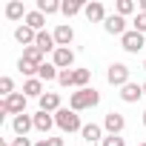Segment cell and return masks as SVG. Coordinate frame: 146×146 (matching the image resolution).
<instances>
[{
    "label": "cell",
    "instance_id": "cell-39",
    "mask_svg": "<svg viewBox=\"0 0 146 146\" xmlns=\"http://www.w3.org/2000/svg\"><path fill=\"white\" fill-rule=\"evenodd\" d=\"M143 69H146V60H143Z\"/></svg>",
    "mask_w": 146,
    "mask_h": 146
},
{
    "label": "cell",
    "instance_id": "cell-4",
    "mask_svg": "<svg viewBox=\"0 0 146 146\" xmlns=\"http://www.w3.org/2000/svg\"><path fill=\"white\" fill-rule=\"evenodd\" d=\"M106 80H109L112 86H120V89H123L126 83H132V80H129V66H126V63H112L109 72H106Z\"/></svg>",
    "mask_w": 146,
    "mask_h": 146
},
{
    "label": "cell",
    "instance_id": "cell-23",
    "mask_svg": "<svg viewBox=\"0 0 146 146\" xmlns=\"http://www.w3.org/2000/svg\"><path fill=\"white\" fill-rule=\"evenodd\" d=\"M83 9H86V3H80V0H63V9H60V12H63L66 17H72V15H78V12H83Z\"/></svg>",
    "mask_w": 146,
    "mask_h": 146
},
{
    "label": "cell",
    "instance_id": "cell-14",
    "mask_svg": "<svg viewBox=\"0 0 146 146\" xmlns=\"http://www.w3.org/2000/svg\"><path fill=\"white\" fill-rule=\"evenodd\" d=\"M35 46L46 54V52H52L54 54V49H57V40H54V35H49V32H37V40H35Z\"/></svg>",
    "mask_w": 146,
    "mask_h": 146
},
{
    "label": "cell",
    "instance_id": "cell-11",
    "mask_svg": "<svg viewBox=\"0 0 146 146\" xmlns=\"http://www.w3.org/2000/svg\"><path fill=\"white\" fill-rule=\"evenodd\" d=\"M54 40H57V49H69V43L75 40V32H72V26L60 23V26L54 29Z\"/></svg>",
    "mask_w": 146,
    "mask_h": 146
},
{
    "label": "cell",
    "instance_id": "cell-18",
    "mask_svg": "<svg viewBox=\"0 0 146 146\" xmlns=\"http://www.w3.org/2000/svg\"><path fill=\"white\" fill-rule=\"evenodd\" d=\"M80 135H83V140H86V143H95V140H100V137H103V129H100L98 123H83Z\"/></svg>",
    "mask_w": 146,
    "mask_h": 146
},
{
    "label": "cell",
    "instance_id": "cell-20",
    "mask_svg": "<svg viewBox=\"0 0 146 146\" xmlns=\"http://www.w3.org/2000/svg\"><path fill=\"white\" fill-rule=\"evenodd\" d=\"M43 23H46V15H43V12H37V9H35V12H29V15H26V26H29V29L43 32Z\"/></svg>",
    "mask_w": 146,
    "mask_h": 146
},
{
    "label": "cell",
    "instance_id": "cell-7",
    "mask_svg": "<svg viewBox=\"0 0 146 146\" xmlns=\"http://www.w3.org/2000/svg\"><path fill=\"white\" fill-rule=\"evenodd\" d=\"M83 15H86V20L89 23H106V9H103V3H86V9H83Z\"/></svg>",
    "mask_w": 146,
    "mask_h": 146
},
{
    "label": "cell",
    "instance_id": "cell-22",
    "mask_svg": "<svg viewBox=\"0 0 146 146\" xmlns=\"http://www.w3.org/2000/svg\"><path fill=\"white\" fill-rule=\"evenodd\" d=\"M57 75H60V72H57L54 63H43V66L37 69V78H40V80H57Z\"/></svg>",
    "mask_w": 146,
    "mask_h": 146
},
{
    "label": "cell",
    "instance_id": "cell-32",
    "mask_svg": "<svg viewBox=\"0 0 146 146\" xmlns=\"http://www.w3.org/2000/svg\"><path fill=\"white\" fill-rule=\"evenodd\" d=\"M12 146H35V143H32L29 137H15V140H12Z\"/></svg>",
    "mask_w": 146,
    "mask_h": 146
},
{
    "label": "cell",
    "instance_id": "cell-29",
    "mask_svg": "<svg viewBox=\"0 0 146 146\" xmlns=\"http://www.w3.org/2000/svg\"><path fill=\"white\" fill-rule=\"evenodd\" d=\"M132 26H135V32L146 35V15H143V12H137V15H135V20H132Z\"/></svg>",
    "mask_w": 146,
    "mask_h": 146
},
{
    "label": "cell",
    "instance_id": "cell-33",
    "mask_svg": "<svg viewBox=\"0 0 146 146\" xmlns=\"http://www.w3.org/2000/svg\"><path fill=\"white\" fill-rule=\"evenodd\" d=\"M46 146H63V137H46Z\"/></svg>",
    "mask_w": 146,
    "mask_h": 146
},
{
    "label": "cell",
    "instance_id": "cell-21",
    "mask_svg": "<svg viewBox=\"0 0 146 146\" xmlns=\"http://www.w3.org/2000/svg\"><path fill=\"white\" fill-rule=\"evenodd\" d=\"M29 12L23 9V3H20V0H12V3L6 6V17L9 20H20V17H26Z\"/></svg>",
    "mask_w": 146,
    "mask_h": 146
},
{
    "label": "cell",
    "instance_id": "cell-30",
    "mask_svg": "<svg viewBox=\"0 0 146 146\" xmlns=\"http://www.w3.org/2000/svg\"><path fill=\"white\" fill-rule=\"evenodd\" d=\"M17 69H20V72H23V75H37V66H32V63H26V60H23V57H20V60H17Z\"/></svg>",
    "mask_w": 146,
    "mask_h": 146
},
{
    "label": "cell",
    "instance_id": "cell-8",
    "mask_svg": "<svg viewBox=\"0 0 146 146\" xmlns=\"http://www.w3.org/2000/svg\"><path fill=\"white\" fill-rule=\"evenodd\" d=\"M103 29H106L109 35H120V37L129 32V29H126V17H120V15H109L106 23H103Z\"/></svg>",
    "mask_w": 146,
    "mask_h": 146
},
{
    "label": "cell",
    "instance_id": "cell-35",
    "mask_svg": "<svg viewBox=\"0 0 146 146\" xmlns=\"http://www.w3.org/2000/svg\"><path fill=\"white\" fill-rule=\"evenodd\" d=\"M35 146H46V137H43V140H37V143H35Z\"/></svg>",
    "mask_w": 146,
    "mask_h": 146
},
{
    "label": "cell",
    "instance_id": "cell-31",
    "mask_svg": "<svg viewBox=\"0 0 146 146\" xmlns=\"http://www.w3.org/2000/svg\"><path fill=\"white\" fill-rule=\"evenodd\" d=\"M103 146H126V143H123L120 135H106V137H103Z\"/></svg>",
    "mask_w": 146,
    "mask_h": 146
},
{
    "label": "cell",
    "instance_id": "cell-10",
    "mask_svg": "<svg viewBox=\"0 0 146 146\" xmlns=\"http://www.w3.org/2000/svg\"><path fill=\"white\" fill-rule=\"evenodd\" d=\"M54 60V66L63 72V69H72V63H75V52H72V49H54V54H52Z\"/></svg>",
    "mask_w": 146,
    "mask_h": 146
},
{
    "label": "cell",
    "instance_id": "cell-36",
    "mask_svg": "<svg viewBox=\"0 0 146 146\" xmlns=\"http://www.w3.org/2000/svg\"><path fill=\"white\" fill-rule=\"evenodd\" d=\"M143 126H146V112H143Z\"/></svg>",
    "mask_w": 146,
    "mask_h": 146
},
{
    "label": "cell",
    "instance_id": "cell-38",
    "mask_svg": "<svg viewBox=\"0 0 146 146\" xmlns=\"http://www.w3.org/2000/svg\"><path fill=\"white\" fill-rule=\"evenodd\" d=\"M3 146H12V143H3Z\"/></svg>",
    "mask_w": 146,
    "mask_h": 146
},
{
    "label": "cell",
    "instance_id": "cell-25",
    "mask_svg": "<svg viewBox=\"0 0 146 146\" xmlns=\"http://www.w3.org/2000/svg\"><path fill=\"white\" fill-rule=\"evenodd\" d=\"M89 80H92L89 69H75V86L78 89H89Z\"/></svg>",
    "mask_w": 146,
    "mask_h": 146
},
{
    "label": "cell",
    "instance_id": "cell-9",
    "mask_svg": "<svg viewBox=\"0 0 146 146\" xmlns=\"http://www.w3.org/2000/svg\"><path fill=\"white\" fill-rule=\"evenodd\" d=\"M103 126H106V132H109V135H120V132L126 129V120H123V115L109 112V115L103 117Z\"/></svg>",
    "mask_w": 146,
    "mask_h": 146
},
{
    "label": "cell",
    "instance_id": "cell-3",
    "mask_svg": "<svg viewBox=\"0 0 146 146\" xmlns=\"http://www.w3.org/2000/svg\"><path fill=\"white\" fill-rule=\"evenodd\" d=\"M26 112V95L23 92H15L9 98H3V103H0V115H23Z\"/></svg>",
    "mask_w": 146,
    "mask_h": 146
},
{
    "label": "cell",
    "instance_id": "cell-1",
    "mask_svg": "<svg viewBox=\"0 0 146 146\" xmlns=\"http://www.w3.org/2000/svg\"><path fill=\"white\" fill-rule=\"evenodd\" d=\"M98 103H100V95H98L92 86L72 92V98H69V109H72V112H86V109H95Z\"/></svg>",
    "mask_w": 146,
    "mask_h": 146
},
{
    "label": "cell",
    "instance_id": "cell-27",
    "mask_svg": "<svg viewBox=\"0 0 146 146\" xmlns=\"http://www.w3.org/2000/svg\"><path fill=\"white\" fill-rule=\"evenodd\" d=\"M0 95H3V98L15 95V80L12 78H0Z\"/></svg>",
    "mask_w": 146,
    "mask_h": 146
},
{
    "label": "cell",
    "instance_id": "cell-15",
    "mask_svg": "<svg viewBox=\"0 0 146 146\" xmlns=\"http://www.w3.org/2000/svg\"><path fill=\"white\" fill-rule=\"evenodd\" d=\"M23 95H26V98H37V100H40V98L46 95V92H43V80H40V78H29V80L23 83Z\"/></svg>",
    "mask_w": 146,
    "mask_h": 146
},
{
    "label": "cell",
    "instance_id": "cell-37",
    "mask_svg": "<svg viewBox=\"0 0 146 146\" xmlns=\"http://www.w3.org/2000/svg\"><path fill=\"white\" fill-rule=\"evenodd\" d=\"M143 95H146V83H143Z\"/></svg>",
    "mask_w": 146,
    "mask_h": 146
},
{
    "label": "cell",
    "instance_id": "cell-2",
    "mask_svg": "<svg viewBox=\"0 0 146 146\" xmlns=\"http://www.w3.org/2000/svg\"><path fill=\"white\" fill-rule=\"evenodd\" d=\"M54 123H57V129H60V132H69V135L83 129L80 115H78V112H72V109H60V112H54Z\"/></svg>",
    "mask_w": 146,
    "mask_h": 146
},
{
    "label": "cell",
    "instance_id": "cell-16",
    "mask_svg": "<svg viewBox=\"0 0 146 146\" xmlns=\"http://www.w3.org/2000/svg\"><path fill=\"white\" fill-rule=\"evenodd\" d=\"M40 112H60V95L57 92H46L43 98H40Z\"/></svg>",
    "mask_w": 146,
    "mask_h": 146
},
{
    "label": "cell",
    "instance_id": "cell-28",
    "mask_svg": "<svg viewBox=\"0 0 146 146\" xmlns=\"http://www.w3.org/2000/svg\"><path fill=\"white\" fill-rule=\"evenodd\" d=\"M135 9H137V6L132 3V0H117V15H120V17H126V15H132Z\"/></svg>",
    "mask_w": 146,
    "mask_h": 146
},
{
    "label": "cell",
    "instance_id": "cell-40",
    "mask_svg": "<svg viewBox=\"0 0 146 146\" xmlns=\"http://www.w3.org/2000/svg\"><path fill=\"white\" fill-rule=\"evenodd\" d=\"M137 146H146V143H137Z\"/></svg>",
    "mask_w": 146,
    "mask_h": 146
},
{
    "label": "cell",
    "instance_id": "cell-24",
    "mask_svg": "<svg viewBox=\"0 0 146 146\" xmlns=\"http://www.w3.org/2000/svg\"><path fill=\"white\" fill-rule=\"evenodd\" d=\"M63 9V3H57V0H40L37 3V12H43V15H57Z\"/></svg>",
    "mask_w": 146,
    "mask_h": 146
},
{
    "label": "cell",
    "instance_id": "cell-17",
    "mask_svg": "<svg viewBox=\"0 0 146 146\" xmlns=\"http://www.w3.org/2000/svg\"><path fill=\"white\" fill-rule=\"evenodd\" d=\"M52 126H57V123H54V115H49V112H37V115H35V129H37V132L46 135Z\"/></svg>",
    "mask_w": 146,
    "mask_h": 146
},
{
    "label": "cell",
    "instance_id": "cell-5",
    "mask_svg": "<svg viewBox=\"0 0 146 146\" xmlns=\"http://www.w3.org/2000/svg\"><path fill=\"white\" fill-rule=\"evenodd\" d=\"M120 46H123V49H126L129 54H137V52H140V49L146 46V37H143L140 32H135V29H129V32H126V35L120 37Z\"/></svg>",
    "mask_w": 146,
    "mask_h": 146
},
{
    "label": "cell",
    "instance_id": "cell-12",
    "mask_svg": "<svg viewBox=\"0 0 146 146\" xmlns=\"http://www.w3.org/2000/svg\"><path fill=\"white\" fill-rule=\"evenodd\" d=\"M15 40H17V43H23V49H26V46H35L37 32H35V29H29V26L23 23V26H17V29H15Z\"/></svg>",
    "mask_w": 146,
    "mask_h": 146
},
{
    "label": "cell",
    "instance_id": "cell-26",
    "mask_svg": "<svg viewBox=\"0 0 146 146\" xmlns=\"http://www.w3.org/2000/svg\"><path fill=\"white\" fill-rule=\"evenodd\" d=\"M57 83L60 86H75V69H63L57 75Z\"/></svg>",
    "mask_w": 146,
    "mask_h": 146
},
{
    "label": "cell",
    "instance_id": "cell-6",
    "mask_svg": "<svg viewBox=\"0 0 146 146\" xmlns=\"http://www.w3.org/2000/svg\"><path fill=\"white\" fill-rule=\"evenodd\" d=\"M12 129H15V135L17 137H26L29 135V129H35V115H17L15 120H12Z\"/></svg>",
    "mask_w": 146,
    "mask_h": 146
},
{
    "label": "cell",
    "instance_id": "cell-19",
    "mask_svg": "<svg viewBox=\"0 0 146 146\" xmlns=\"http://www.w3.org/2000/svg\"><path fill=\"white\" fill-rule=\"evenodd\" d=\"M23 60L40 69V66H43V52H40L37 46H26V49H23Z\"/></svg>",
    "mask_w": 146,
    "mask_h": 146
},
{
    "label": "cell",
    "instance_id": "cell-13",
    "mask_svg": "<svg viewBox=\"0 0 146 146\" xmlns=\"http://www.w3.org/2000/svg\"><path fill=\"white\" fill-rule=\"evenodd\" d=\"M143 98V86L140 83H126L123 89H120V100L123 103H135V100H140Z\"/></svg>",
    "mask_w": 146,
    "mask_h": 146
},
{
    "label": "cell",
    "instance_id": "cell-34",
    "mask_svg": "<svg viewBox=\"0 0 146 146\" xmlns=\"http://www.w3.org/2000/svg\"><path fill=\"white\" fill-rule=\"evenodd\" d=\"M137 9H140V12L146 15V0H140V3H137Z\"/></svg>",
    "mask_w": 146,
    "mask_h": 146
}]
</instances>
